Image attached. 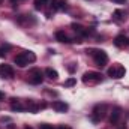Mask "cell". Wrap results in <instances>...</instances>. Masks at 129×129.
Listing matches in <instances>:
<instances>
[{"label": "cell", "instance_id": "obj_1", "mask_svg": "<svg viewBox=\"0 0 129 129\" xmlns=\"http://www.w3.org/2000/svg\"><path fill=\"white\" fill-rule=\"evenodd\" d=\"M107 111H108L107 104H98L96 107L93 108L92 116H90L92 122H93V123H99L101 120H104V119H105V116H107Z\"/></svg>", "mask_w": 129, "mask_h": 129}, {"label": "cell", "instance_id": "obj_2", "mask_svg": "<svg viewBox=\"0 0 129 129\" xmlns=\"http://www.w3.org/2000/svg\"><path fill=\"white\" fill-rule=\"evenodd\" d=\"M87 54H90V56L93 57L95 63H96L99 68H102V66H105V64L108 63V56H107V53L102 51V50H87Z\"/></svg>", "mask_w": 129, "mask_h": 129}, {"label": "cell", "instance_id": "obj_3", "mask_svg": "<svg viewBox=\"0 0 129 129\" xmlns=\"http://www.w3.org/2000/svg\"><path fill=\"white\" fill-rule=\"evenodd\" d=\"M125 74H126V69H125V66H123V64H120V63H114L110 69H108V77L116 78V80L123 78V77H125Z\"/></svg>", "mask_w": 129, "mask_h": 129}, {"label": "cell", "instance_id": "obj_4", "mask_svg": "<svg viewBox=\"0 0 129 129\" xmlns=\"http://www.w3.org/2000/svg\"><path fill=\"white\" fill-rule=\"evenodd\" d=\"M83 81H84V84H98L102 81V74L95 72V71H89L83 75Z\"/></svg>", "mask_w": 129, "mask_h": 129}, {"label": "cell", "instance_id": "obj_5", "mask_svg": "<svg viewBox=\"0 0 129 129\" xmlns=\"http://www.w3.org/2000/svg\"><path fill=\"white\" fill-rule=\"evenodd\" d=\"M27 77H29L27 81H29L30 84H35V86H36V84H41V83L44 81V74H42L39 69H32Z\"/></svg>", "mask_w": 129, "mask_h": 129}, {"label": "cell", "instance_id": "obj_6", "mask_svg": "<svg viewBox=\"0 0 129 129\" xmlns=\"http://www.w3.org/2000/svg\"><path fill=\"white\" fill-rule=\"evenodd\" d=\"M0 75H2L3 78L11 80V78H14L15 71H14V68H12L11 64H0Z\"/></svg>", "mask_w": 129, "mask_h": 129}, {"label": "cell", "instance_id": "obj_7", "mask_svg": "<svg viewBox=\"0 0 129 129\" xmlns=\"http://www.w3.org/2000/svg\"><path fill=\"white\" fill-rule=\"evenodd\" d=\"M120 117H122V108H120V107L113 108L111 116H110V123H111V125H117L119 120H120Z\"/></svg>", "mask_w": 129, "mask_h": 129}, {"label": "cell", "instance_id": "obj_8", "mask_svg": "<svg viewBox=\"0 0 129 129\" xmlns=\"http://www.w3.org/2000/svg\"><path fill=\"white\" fill-rule=\"evenodd\" d=\"M114 45L117 48H125V47H129V39L125 36V35H119L114 38Z\"/></svg>", "mask_w": 129, "mask_h": 129}, {"label": "cell", "instance_id": "obj_9", "mask_svg": "<svg viewBox=\"0 0 129 129\" xmlns=\"http://www.w3.org/2000/svg\"><path fill=\"white\" fill-rule=\"evenodd\" d=\"M51 9L53 11H66L68 9V2H64V0H51Z\"/></svg>", "mask_w": 129, "mask_h": 129}, {"label": "cell", "instance_id": "obj_10", "mask_svg": "<svg viewBox=\"0 0 129 129\" xmlns=\"http://www.w3.org/2000/svg\"><path fill=\"white\" fill-rule=\"evenodd\" d=\"M14 63L17 64V66H20V68H24V66H27V64H29V60H27L26 54H24V53H21V54H18V56H15V57H14Z\"/></svg>", "mask_w": 129, "mask_h": 129}, {"label": "cell", "instance_id": "obj_11", "mask_svg": "<svg viewBox=\"0 0 129 129\" xmlns=\"http://www.w3.org/2000/svg\"><path fill=\"white\" fill-rule=\"evenodd\" d=\"M51 107H53V110H56L57 113H64V111H68V104H64L62 101H54L53 104H51Z\"/></svg>", "mask_w": 129, "mask_h": 129}, {"label": "cell", "instance_id": "obj_12", "mask_svg": "<svg viewBox=\"0 0 129 129\" xmlns=\"http://www.w3.org/2000/svg\"><path fill=\"white\" fill-rule=\"evenodd\" d=\"M72 29H74V32H77L80 36H87L89 33H90V30L89 29H86V27H83V26H80V24H72Z\"/></svg>", "mask_w": 129, "mask_h": 129}, {"label": "cell", "instance_id": "obj_13", "mask_svg": "<svg viewBox=\"0 0 129 129\" xmlns=\"http://www.w3.org/2000/svg\"><path fill=\"white\" fill-rule=\"evenodd\" d=\"M56 39L59 41V42H63V44H69V42H72L71 39H69V36L63 32V30H59V32H56Z\"/></svg>", "mask_w": 129, "mask_h": 129}, {"label": "cell", "instance_id": "obj_14", "mask_svg": "<svg viewBox=\"0 0 129 129\" xmlns=\"http://www.w3.org/2000/svg\"><path fill=\"white\" fill-rule=\"evenodd\" d=\"M45 75H47L50 80H54V81L59 78V74H57V71H54V69H51V68H47V69H45Z\"/></svg>", "mask_w": 129, "mask_h": 129}, {"label": "cell", "instance_id": "obj_15", "mask_svg": "<svg viewBox=\"0 0 129 129\" xmlns=\"http://www.w3.org/2000/svg\"><path fill=\"white\" fill-rule=\"evenodd\" d=\"M11 108H12L14 111H23V110H24L23 104H21L20 101H17V99H12V102H11Z\"/></svg>", "mask_w": 129, "mask_h": 129}, {"label": "cell", "instance_id": "obj_16", "mask_svg": "<svg viewBox=\"0 0 129 129\" xmlns=\"http://www.w3.org/2000/svg\"><path fill=\"white\" fill-rule=\"evenodd\" d=\"M47 5H48V0H35V9H38V11L44 9Z\"/></svg>", "mask_w": 129, "mask_h": 129}, {"label": "cell", "instance_id": "obj_17", "mask_svg": "<svg viewBox=\"0 0 129 129\" xmlns=\"http://www.w3.org/2000/svg\"><path fill=\"white\" fill-rule=\"evenodd\" d=\"M123 15H125V12H123V11H120V9H117V11H116V12L113 14V17H114V20H117V21H120V20H123V18H125Z\"/></svg>", "mask_w": 129, "mask_h": 129}, {"label": "cell", "instance_id": "obj_18", "mask_svg": "<svg viewBox=\"0 0 129 129\" xmlns=\"http://www.w3.org/2000/svg\"><path fill=\"white\" fill-rule=\"evenodd\" d=\"M24 54H26V57H27L29 63H33V62H36V56H35V53H32V51H24Z\"/></svg>", "mask_w": 129, "mask_h": 129}, {"label": "cell", "instance_id": "obj_19", "mask_svg": "<svg viewBox=\"0 0 129 129\" xmlns=\"http://www.w3.org/2000/svg\"><path fill=\"white\" fill-rule=\"evenodd\" d=\"M75 83H77V80H75V78H69V80H66V81H64V87H72Z\"/></svg>", "mask_w": 129, "mask_h": 129}, {"label": "cell", "instance_id": "obj_20", "mask_svg": "<svg viewBox=\"0 0 129 129\" xmlns=\"http://www.w3.org/2000/svg\"><path fill=\"white\" fill-rule=\"evenodd\" d=\"M39 129H54L51 125H47V123H41L39 125Z\"/></svg>", "mask_w": 129, "mask_h": 129}, {"label": "cell", "instance_id": "obj_21", "mask_svg": "<svg viewBox=\"0 0 129 129\" xmlns=\"http://www.w3.org/2000/svg\"><path fill=\"white\" fill-rule=\"evenodd\" d=\"M110 2H114V3H119V5H123V3H126V0H110Z\"/></svg>", "mask_w": 129, "mask_h": 129}, {"label": "cell", "instance_id": "obj_22", "mask_svg": "<svg viewBox=\"0 0 129 129\" xmlns=\"http://www.w3.org/2000/svg\"><path fill=\"white\" fill-rule=\"evenodd\" d=\"M5 54H6V53H5V48L0 47V57H5Z\"/></svg>", "mask_w": 129, "mask_h": 129}, {"label": "cell", "instance_id": "obj_23", "mask_svg": "<svg viewBox=\"0 0 129 129\" xmlns=\"http://www.w3.org/2000/svg\"><path fill=\"white\" fill-rule=\"evenodd\" d=\"M57 129H71V128H69V126H66V125H60Z\"/></svg>", "mask_w": 129, "mask_h": 129}, {"label": "cell", "instance_id": "obj_24", "mask_svg": "<svg viewBox=\"0 0 129 129\" xmlns=\"http://www.w3.org/2000/svg\"><path fill=\"white\" fill-rule=\"evenodd\" d=\"M68 71H69V72H74V71H75V66H68Z\"/></svg>", "mask_w": 129, "mask_h": 129}, {"label": "cell", "instance_id": "obj_25", "mask_svg": "<svg viewBox=\"0 0 129 129\" xmlns=\"http://www.w3.org/2000/svg\"><path fill=\"white\" fill-rule=\"evenodd\" d=\"M2 99H5V93H2V92H0V101H2Z\"/></svg>", "mask_w": 129, "mask_h": 129}, {"label": "cell", "instance_id": "obj_26", "mask_svg": "<svg viewBox=\"0 0 129 129\" xmlns=\"http://www.w3.org/2000/svg\"><path fill=\"white\" fill-rule=\"evenodd\" d=\"M8 129H15V126H14V125H9V126H8Z\"/></svg>", "mask_w": 129, "mask_h": 129}, {"label": "cell", "instance_id": "obj_27", "mask_svg": "<svg viewBox=\"0 0 129 129\" xmlns=\"http://www.w3.org/2000/svg\"><path fill=\"white\" fill-rule=\"evenodd\" d=\"M120 129H128V128H126V126H125V125H123V126H120Z\"/></svg>", "mask_w": 129, "mask_h": 129}, {"label": "cell", "instance_id": "obj_28", "mask_svg": "<svg viewBox=\"0 0 129 129\" xmlns=\"http://www.w3.org/2000/svg\"><path fill=\"white\" fill-rule=\"evenodd\" d=\"M24 129H33V128H30V126H26V128H24Z\"/></svg>", "mask_w": 129, "mask_h": 129}, {"label": "cell", "instance_id": "obj_29", "mask_svg": "<svg viewBox=\"0 0 129 129\" xmlns=\"http://www.w3.org/2000/svg\"><path fill=\"white\" fill-rule=\"evenodd\" d=\"M2 2H3V0H0V3H2Z\"/></svg>", "mask_w": 129, "mask_h": 129}, {"label": "cell", "instance_id": "obj_30", "mask_svg": "<svg viewBox=\"0 0 129 129\" xmlns=\"http://www.w3.org/2000/svg\"><path fill=\"white\" fill-rule=\"evenodd\" d=\"M14 2H15V0H14Z\"/></svg>", "mask_w": 129, "mask_h": 129}]
</instances>
